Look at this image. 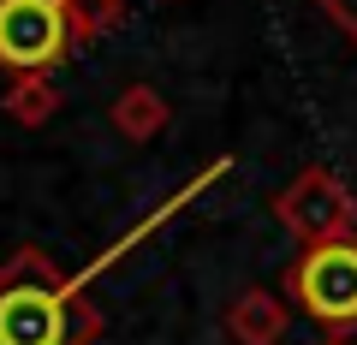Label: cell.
<instances>
[{
	"mask_svg": "<svg viewBox=\"0 0 357 345\" xmlns=\"http://www.w3.org/2000/svg\"><path fill=\"white\" fill-rule=\"evenodd\" d=\"M107 125L126 143H149V137H161V131L173 125V107H167V95L155 90V84H126V90L114 95V107H107Z\"/></svg>",
	"mask_w": 357,
	"mask_h": 345,
	"instance_id": "8992f818",
	"label": "cell"
},
{
	"mask_svg": "<svg viewBox=\"0 0 357 345\" xmlns=\"http://www.w3.org/2000/svg\"><path fill=\"white\" fill-rule=\"evenodd\" d=\"M316 6H321V18H328L345 42H357V0H316Z\"/></svg>",
	"mask_w": 357,
	"mask_h": 345,
	"instance_id": "9c48e42d",
	"label": "cell"
},
{
	"mask_svg": "<svg viewBox=\"0 0 357 345\" xmlns=\"http://www.w3.org/2000/svg\"><path fill=\"white\" fill-rule=\"evenodd\" d=\"M102 309L42 244L0 262V345H96Z\"/></svg>",
	"mask_w": 357,
	"mask_h": 345,
	"instance_id": "6da1fadb",
	"label": "cell"
},
{
	"mask_svg": "<svg viewBox=\"0 0 357 345\" xmlns=\"http://www.w3.org/2000/svg\"><path fill=\"white\" fill-rule=\"evenodd\" d=\"M286 298L328 333H351L357 328V238L310 244L286 268Z\"/></svg>",
	"mask_w": 357,
	"mask_h": 345,
	"instance_id": "7a4b0ae2",
	"label": "cell"
},
{
	"mask_svg": "<svg viewBox=\"0 0 357 345\" xmlns=\"http://www.w3.org/2000/svg\"><path fill=\"white\" fill-rule=\"evenodd\" d=\"M321 345H351V339H345V333H328V339H321Z\"/></svg>",
	"mask_w": 357,
	"mask_h": 345,
	"instance_id": "30bf717a",
	"label": "cell"
},
{
	"mask_svg": "<svg viewBox=\"0 0 357 345\" xmlns=\"http://www.w3.org/2000/svg\"><path fill=\"white\" fill-rule=\"evenodd\" d=\"M286 328H292L286 298L262 292V286H244V292L227 304V339L232 345H280Z\"/></svg>",
	"mask_w": 357,
	"mask_h": 345,
	"instance_id": "5b68a950",
	"label": "cell"
},
{
	"mask_svg": "<svg viewBox=\"0 0 357 345\" xmlns=\"http://www.w3.org/2000/svg\"><path fill=\"white\" fill-rule=\"evenodd\" d=\"M66 18H72V42L89 48V42H102L107 30L126 24V0H66Z\"/></svg>",
	"mask_w": 357,
	"mask_h": 345,
	"instance_id": "ba28073f",
	"label": "cell"
},
{
	"mask_svg": "<svg viewBox=\"0 0 357 345\" xmlns=\"http://www.w3.org/2000/svg\"><path fill=\"white\" fill-rule=\"evenodd\" d=\"M274 220L292 232L298 244H340V238H357V203L345 191V179L333 167L310 161L298 167L292 179L274 191Z\"/></svg>",
	"mask_w": 357,
	"mask_h": 345,
	"instance_id": "3957f363",
	"label": "cell"
},
{
	"mask_svg": "<svg viewBox=\"0 0 357 345\" xmlns=\"http://www.w3.org/2000/svg\"><path fill=\"white\" fill-rule=\"evenodd\" d=\"M6 119H13V125H48L54 114H60V90H54V77L48 72H36V77H13V90H6Z\"/></svg>",
	"mask_w": 357,
	"mask_h": 345,
	"instance_id": "52a82bcc",
	"label": "cell"
},
{
	"mask_svg": "<svg viewBox=\"0 0 357 345\" xmlns=\"http://www.w3.org/2000/svg\"><path fill=\"white\" fill-rule=\"evenodd\" d=\"M72 18L66 0H0V72L36 77L72 54Z\"/></svg>",
	"mask_w": 357,
	"mask_h": 345,
	"instance_id": "277c9868",
	"label": "cell"
}]
</instances>
